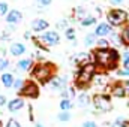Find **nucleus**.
<instances>
[{
	"mask_svg": "<svg viewBox=\"0 0 129 127\" xmlns=\"http://www.w3.org/2000/svg\"><path fill=\"white\" fill-rule=\"evenodd\" d=\"M92 58L96 67H102L104 70H113L119 64L120 54L116 48H96L95 51H92Z\"/></svg>",
	"mask_w": 129,
	"mask_h": 127,
	"instance_id": "nucleus-1",
	"label": "nucleus"
},
{
	"mask_svg": "<svg viewBox=\"0 0 129 127\" xmlns=\"http://www.w3.org/2000/svg\"><path fill=\"white\" fill-rule=\"evenodd\" d=\"M56 66L51 61H42V63L33 64L30 69V75L33 79H36L41 84H48L54 76H56Z\"/></svg>",
	"mask_w": 129,
	"mask_h": 127,
	"instance_id": "nucleus-2",
	"label": "nucleus"
},
{
	"mask_svg": "<svg viewBox=\"0 0 129 127\" xmlns=\"http://www.w3.org/2000/svg\"><path fill=\"white\" fill-rule=\"evenodd\" d=\"M96 70L98 67L93 61L84 64V66H80V69L75 75V85L78 88H87L92 84V81L96 75Z\"/></svg>",
	"mask_w": 129,
	"mask_h": 127,
	"instance_id": "nucleus-3",
	"label": "nucleus"
},
{
	"mask_svg": "<svg viewBox=\"0 0 129 127\" xmlns=\"http://www.w3.org/2000/svg\"><path fill=\"white\" fill-rule=\"evenodd\" d=\"M107 20L110 26H123L125 23H128V12L123 9H111L107 14Z\"/></svg>",
	"mask_w": 129,
	"mask_h": 127,
	"instance_id": "nucleus-4",
	"label": "nucleus"
},
{
	"mask_svg": "<svg viewBox=\"0 0 129 127\" xmlns=\"http://www.w3.org/2000/svg\"><path fill=\"white\" fill-rule=\"evenodd\" d=\"M92 103L95 105L98 111L101 112H110L113 109V103H111V97L105 93H99V94H95L93 99H92Z\"/></svg>",
	"mask_w": 129,
	"mask_h": 127,
	"instance_id": "nucleus-5",
	"label": "nucleus"
},
{
	"mask_svg": "<svg viewBox=\"0 0 129 127\" xmlns=\"http://www.w3.org/2000/svg\"><path fill=\"white\" fill-rule=\"evenodd\" d=\"M21 97H27V99H38L39 97V85L35 81H24L23 88L18 91Z\"/></svg>",
	"mask_w": 129,
	"mask_h": 127,
	"instance_id": "nucleus-6",
	"label": "nucleus"
},
{
	"mask_svg": "<svg viewBox=\"0 0 129 127\" xmlns=\"http://www.w3.org/2000/svg\"><path fill=\"white\" fill-rule=\"evenodd\" d=\"M38 40H39L44 46H47V48L56 46V45H59V42H60V34L57 32H54V30H48V32L44 33L41 37H38Z\"/></svg>",
	"mask_w": 129,
	"mask_h": 127,
	"instance_id": "nucleus-7",
	"label": "nucleus"
},
{
	"mask_svg": "<svg viewBox=\"0 0 129 127\" xmlns=\"http://www.w3.org/2000/svg\"><path fill=\"white\" fill-rule=\"evenodd\" d=\"M50 27V23L44 18H36L32 21V30L35 33H42Z\"/></svg>",
	"mask_w": 129,
	"mask_h": 127,
	"instance_id": "nucleus-8",
	"label": "nucleus"
},
{
	"mask_svg": "<svg viewBox=\"0 0 129 127\" xmlns=\"http://www.w3.org/2000/svg\"><path fill=\"white\" fill-rule=\"evenodd\" d=\"M5 20H6L8 24H18V23L23 20V14H21L20 11H17V9H11V11L6 14Z\"/></svg>",
	"mask_w": 129,
	"mask_h": 127,
	"instance_id": "nucleus-9",
	"label": "nucleus"
},
{
	"mask_svg": "<svg viewBox=\"0 0 129 127\" xmlns=\"http://www.w3.org/2000/svg\"><path fill=\"white\" fill-rule=\"evenodd\" d=\"M23 108H24V100H23V97H15V99H12V100L8 102V109H9V112H18V111L23 109Z\"/></svg>",
	"mask_w": 129,
	"mask_h": 127,
	"instance_id": "nucleus-10",
	"label": "nucleus"
},
{
	"mask_svg": "<svg viewBox=\"0 0 129 127\" xmlns=\"http://www.w3.org/2000/svg\"><path fill=\"white\" fill-rule=\"evenodd\" d=\"M50 84H51V87L54 88V90H59V91H63L64 88H66V84H68V79L64 78V76H54L51 81H50Z\"/></svg>",
	"mask_w": 129,
	"mask_h": 127,
	"instance_id": "nucleus-11",
	"label": "nucleus"
},
{
	"mask_svg": "<svg viewBox=\"0 0 129 127\" xmlns=\"http://www.w3.org/2000/svg\"><path fill=\"white\" fill-rule=\"evenodd\" d=\"M111 33H113V29H111V26L108 23H101V24H98V27L95 29V34L99 36V37H105V36H108Z\"/></svg>",
	"mask_w": 129,
	"mask_h": 127,
	"instance_id": "nucleus-12",
	"label": "nucleus"
},
{
	"mask_svg": "<svg viewBox=\"0 0 129 127\" xmlns=\"http://www.w3.org/2000/svg\"><path fill=\"white\" fill-rule=\"evenodd\" d=\"M9 52H11V55H14V57H20V55H23V54L26 52V45L21 43V42H14V43L9 46Z\"/></svg>",
	"mask_w": 129,
	"mask_h": 127,
	"instance_id": "nucleus-13",
	"label": "nucleus"
},
{
	"mask_svg": "<svg viewBox=\"0 0 129 127\" xmlns=\"http://www.w3.org/2000/svg\"><path fill=\"white\" fill-rule=\"evenodd\" d=\"M111 94L114 96V97H119V99L125 97V96H126V90H125L123 82H116V84H113V87H111Z\"/></svg>",
	"mask_w": 129,
	"mask_h": 127,
	"instance_id": "nucleus-14",
	"label": "nucleus"
},
{
	"mask_svg": "<svg viewBox=\"0 0 129 127\" xmlns=\"http://www.w3.org/2000/svg\"><path fill=\"white\" fill-rule=\"evenodd\" d=\"M90 60H92V54H87V52H80L74 57V63L78 66H84V64L90 63Z\"/></svg>",
	"mask_w": 129,
	"mask_h": 127,
	"instance_id": "nucleus-15",
	"label": "nucleus"
},
{
	"mask_svg": "<svg viewBox=\"0 0 129 127\" xmlns=\"http://www.w3.org/2000/svg\"><path fill=\"white\" fill-rule=\"evenodd\" d=\"M0 81H2V84H3L6 88H11L12 84H14V81H15V78H14L12 73L5 72V73H2V76H0Z\"/></svg>",
	"mask_w": 129,
	"mask_h": 127,
	"instance_id": "nucleus-16",
	"label": "nucleus"
},
{
	"mask_svg": "<svg viewBox=\"0 0 129 127\" xmlns=\"http://www.w3.org/2000/svg\"><path fill=\"white\" fill-rule=\"evenodd\" d=\"M32 67H33L32 58H23V60H20V61L17 63V69H18V70H23V72L30 70Z\"/></svg>",
	"mask_w": 129,
	"mask_h": 127,
	"instance_id": "nucleus-17",
	"label": "nucleus"
},
{
	"mask_svg": "<svg viewBox=\"0 0 129 127\" xmlns=\"http://www.w3.org/2000/svg\"><path fill=\"white\" fill-rule=\"evenodd\" d=\"M77 103H78V106H80V108H86L87 105H90V103H92V100H90V97L86 94V93H83V94L78 96V102H77Z\"/></svg>",
	"mask_w": 129,
	"mask_h": 127,
	"instance_id": "nucleus-18",
	"label": "nucleus"
},
{
	"mask_svg": "<svg viewBox=\"0 0 129 127\" xmlns=\"http://www.w3.org/2000/svg\"><path fill=\"white\" fill-rule=\"evenodd\" d=\"M74 14H75V18L77 20H84L86 17H87V12H86V9L84 8H81V6H78V8H75V11H74Z\"/></svg>",
	"mask_w": 129,
	"mask_h": 127,
	"instance_id": "nucleus-19",
	"label": "nucleus"
},
{
	"mask_svg": "<svg viewBox=\"0 0 129 127\" xmlns=\"http://www.w3.org/2000/svg\"><path fill=\"white\" fill-rule=\"evenodd\" d=\"M120 40H122V43L129 45V24L122 30V33H120Z\"/></svg>",
	"mask_w": 129,
	"mask_h": 127,
	"instance_id": "nucleus-20",
	"label": "nucleus"
},
{
	"mask_svg": "<svg viewBox=\"0 0 129 127\" xmlns=\"http://www.w3.org/2000/svg\"><path fill=\"white\" fill-rule=\"evenodd\" d=\"M59 106H60L62 111H71L72 109V102H71V99H62Z\"/></svg>",
	"mask_w": 129,
	"mask_h": 127,
	"instance_id": "nucleus-21",
	"label": "nucleus"
},
{
	"mask_svg": "<svg viewBox=\"0 0 129 127\" xmlns=\"http://www.w3.org/2000/svg\"><path fill=\"white\" fill-rule=\"evenodd\" d=\"M96 23V17H90V15H87L84 20H81V26L83 27H89V26H93Z\"/></svg>",
	"mask_w": 129,
	"mask_h": 127,
	"instance_id": "nucleus-22",
	"label": "nucleus"
},
{
	"mask_svg": "<svg viewBox=\"0 0 129 127\" xmlns=\"http://www.w3.org/2000/svg\"><path fill=\"white\" fill-rule=\"evenodd\" d=\"M95 42H96V34H95V33H90V34H87V36H86V39H84V43H86L87 46H92V45H95Z\"/></svg>",
	"mask_w": 129,
	"mask_h": 127,
	"instance_id": "nucleus-23",
	"label": "nucleus"
},
{
	"mask_svg": "<svg viewBox=\"0 0 129 127\" xmlns=\"http://www.w3.org/2000/svg\"><path fill=\"white\" fill-rule=\"evenodd\" d=\"M66 39H69V40H75V36H77V33H75V29H72V27H68L66 29Z\"/></svg>",
	"mask_w": 129,
	"mask_h": 127,
	"instance_id": "nucleus-24",
	"label": "nucleus"
},
{
	"mask_svg": "<svg viewBox=\"0 0 129 127\" xmlns=\"http://www.w3.org/2000/svg\"><path fill=\"white\" fill-rule=\"evenodd\" d=\"M57 118H59V121H69L71 120V114L68 112V111H62V112H59V115H57Z\"/></svg>",
	"mask_w": 129,
	"mask_h": 127,
	"instance_id": "nucleus-25",
	"label": "nucleus"
},
{
	"mask_svg": "<svg viewBox=\"0 0 129 127\" xmlns=\"http://www.w3.org/2000/svg\"><path fill=\"white\" fill-rule=\"evenodd\" d=\"M23 85H24V79H21V78H17V79L14 81V84H12V88H15L17 91H20V90L23 88Z\"/></svg>",
	"mask_w": 129,
	"mask_h": 127,
	"instance_id": "nucleus-26",
	"label": "nucleus"
},
{
	"mask_svg": "<svg viewBox=\"0 0 129 127\" xmlns=\"http://www.w3.org/2000/svg\"><path fill=\"white\" fill-rule=\"evenodd\" d=\"M8 12H9V6H8V3L0 2V18H2V17H6Z\"/></svg>",
	"mask_w": 129,
	"mask_h": 127,
	"instance_id": "nucleus-27",
	"label": "nucleus"
},
{
	"mask_svg": "<svg viewBox=\"0 0 129 127\" xmlns=\"http://www.w3.org/2000/svg\"><path fill=\"white\" fill-rule=\"evenodd\" d=\"M96 45L98 48H107V46H110V40H107L105 37H101L96 40Z\"/></svg>",
	"mask_w": 129,
	"mask_h": 127,
	"instance_id": "nucleus-28",
	"label": "nucleus"
},
{
	"mask_svg": "<svg viewBox=\"0 0 129 127\" xmlns=\"http://www.w3.org/2000/svg\"><path fill=\"white\" fill-rule=\"evenodd\" d=\"M8 67H9V60L8 58H0V72H3Z\"/></svg>",
	"mask_w": 129,
	"mask_h": 127,
	"instance_id": "nucleus-29",
	"label": "nucleus"
},
{
	"mask_svg": "<svg viewBox=\"0 0 129 127\" xmlns=\"http://www.w3.org/2000/svg\"><path fill=\"white\" fill-rule=\"evenodd\" d=\"M6 127H21V124L17 121V120H14V118H11L9 121H8V124H6Z\"/></svg>",
	"mask_w": 129,
	"mask_h": 127,
	"instance_id": "nucleus-30",
	"label": "nucleus"
},
{
	"mask_svg": "<svg viewBox=\"0 0 129 127\" xmlns=\"http://www.w3.org/2000/svg\"><path fill=\"white\" fill-rule=\"evenodd\" d=\"M117 75L119 76H129V67H123V69L117 70Z\"/></svg>",
	"mask_w": 129,
	"mask_h": 127,
	"instance_id": "nucleus-31",
	"label": "nucleus"
},
{
	"mask_svg": "<svg viewBox=\"0 0 129 127\" xmlns=\"http://www.w3.org/2000/svg\"><path fill=\"white\" fill-rule=\"evenodd\" d=\"M56 27H57V29H64V30H66V29H68V21H66V20L59 21V23L56 24Z\"/></svg>",
	"mask_w": 129,
	"mask_h": 127,
	"instance_id": "nucleus-32",
	"label": "nucleus"
},
{
	"mask_svg": "<svg viewBox=\"0 0 129 127\" xmlns=\"http://www.w3.org/2000/svg\"><path fill=\"white\" fill-rule=\"evenodd\" d=\"M123 67H129V52H123Z\"/></svg>",
	"mask_w": 129,
	"mask_h": 127,
	"instance_id": "nucleus-33",
	"label": "nucleus"
},
{
	"mask_svg": "<svg viewBox=\"0 0 129 127\" xmlns=\"http://www.w3.org/2000/svg\"><path fill=\"white\" fill-rule=\"evenodd\" d=\"M51 2L53 0H36V3L39 6H48V5H51Z\"/></svg>",
	"mask_w": 129,
	"mask_h": 127,
	"instance_id": "nucleus-34",
	"label": "nucleus"
},
{
	"mask_svg": "<svg viewBox=\"0 0 129 127\" xmlns=\"http://www.w3.org/2000/svg\"><path fill=\"white\" fill-rule=\"evenodd\" d=\"M83 127H98V124L95 121H86V123H83Z\"/></svg>",
	"mask_w": 129,
	"mask_h": 127,
	"instance_id": "nucleus-35",
	"label": "nucleus"
},
{
	"mask_svg": "<svg viewBox=\"0 0 129 127\" xmlns=\"http://www.w3.org/2000/svg\"><path fill=\"white\" fill-rule=\"evenodd\" d=\"M123 85H125V90H126V96H129V79H126L123 82Z\"/></svg>",
	"mask_w": 129,
	"mask_h": 127,
	"instance_id": "nucleus-36",
	"label": "nucleus"
},
{
	"mask_svg": "<svg viewBox=\"0 0 129 127\" xmlns=\"http://www.w3.org/2000/svg\"><path fill=\"white\" fill-rule=\"evenodd\" d=\"M6 105V97L3 94H0V106H5Z\"/></svg>",
	"mask_w": 129,
	"mask_h": 127,
	"instance_id": "nucleus-37",
	"label": "nucleus"
},
{
	"mask_svg": "<svg viewBox=\"0 0 129 127\" xmlns=\"http://www.w3.org/2000/svg\"><path fill=\"white\" fill-rule=\"evenodd\" d=\"M123 0H111V3H114V5H120Z\"/></svg>",
	"mask_w": 129,
	"mask_h": 127,
	"instance_id": "nucleus-38",
	"label": "nucleus"
},
{
	"mask_svg": "<svg viewBox=\"0 0 129 127\" xmlns=\"http://www.w3.org/2000/svg\"><path fill=\"white\" fill-rule=\"evenodd\" d=\"M24 37H26V39H29V37H30V33H29V32L24 33Z\"/></svg>",
	"mask_w": 129,
	"mask_h": 127,
	"instance_id": "nucleus-39",
	"label": "nucleus"
},
{
	"mask_svg": "<svg viewBox=\"0 0 129 127\" xmlns=\"http://www.w3.org/2000/svg\"><path fill=\"white\" fill-rule=\"evenodd\" d=\"M35 127H45V126H42V124H39V123H38V124H35Z\"/></svg>",
	"mask_w": 129,
	"mask_h": 127,
	"instance_id": "nucleus-40",
	"label": "nucleus"
},
{
	"mask_svg": "<svg viewBox=\"0 0 129 127\" xmlns=\"http://www.w3.org/2000/svg\"><path fill=\"white\" fill-rule=\"evenodd\" d=\"M0 127H3V123H2V121H0Z\"/></svg>",
	"mask_w": 129,
	"mask_h": 127,
	"instance_id": "nucleus-41",
	"label": "nucleus"
}]
</instances>
